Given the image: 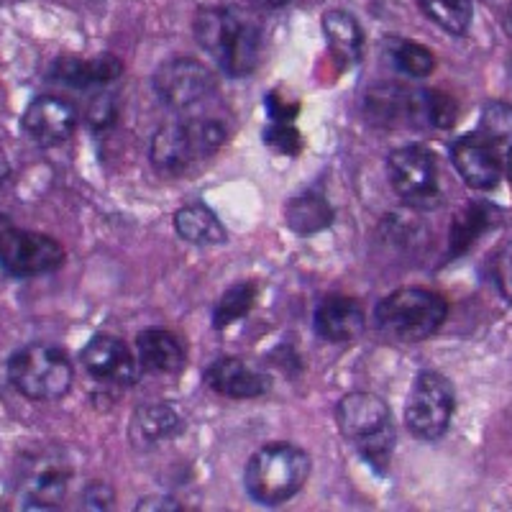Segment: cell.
<instances>
[{
  "label": "cell",
  "mask_w": 512,
  "mask_h": 512,
  "mask_svg": "<svg viewBox=\"0 0 512 512\" xmlns=\"http://www.w3.org/2000/svg\"><path fill=\"white\" fill-rule=\"evenodd\" d=\"M200 47L216 59L226 75L246 77L262 57V26L239 8H200L192 21Z\"/></svg>",
  "instance_id": "cell-1"
},
{
  "label": "cell",
  "mask_w": 512,
  "mask_h": 512,
  "mask_svg": "<svg viewBox=\"0 0 512 512\" xmlns=\"http://www.w3.org/2000/svg\"><path fill=\"white\" fill-rule=\"evenodd\" d=\"M338 428L356 454L372 469L384 472L395 454V423L390 405L372 392H351L336 408Z\"/></svg>",
  "instance_id": "cell-2"
},
{
  "label": "cell",
  "mask_w": 512,
  "mask_h": 512,
  "mask_svg": "<svg viewBox=\"0 0 512 512\" xmlns=\"http://www.w3.org/2000/svg\"><path fill=\"white\" fill-rule=\"evenodd\" d=\"M313 472V461L300 446L269 443L246 464V492L259 505H282L305 487Z\"/></svg>",
  "instance_id": "cell-3"
},
{
  "label": "cell",
  "mask_w": 512,
  "mask_h": 512,
  "mask_svg": "<svg viewBox=\"0 0 512 512\" xmlns=\"http://www.w3.org/2000/svg\"><path fill=\"white\" fill-rule=\"evenodd\" d=\"M226 141V126L216 118H182L162 126L152 139V162L159 172L182 175L205 162Z\"/></svg>",
  "instance_id": "cell-4"
},
{
  "label": "cell",
  "mask_w": 512,
  "mask_h": 512,
  "mask_svg": "<svg viewBox=\"0 0 512 512\" xmlns=\"http://www.w3.org/2000/svg\"><path fill=\"white\" fill-rule=\"evenodd\" d=\"M448 315L443 295L425 287H402L390 292L374 310L377 328L395 341H425L431 338Z\"/></svg>",
  "instance_id": "cell-5"
},
{
  "label": "cell",
  "mask_w": 512,
  "mask_h": 512,
  "mask_svg": "<svg viewBox=\"0 0 512 512\" xmlns=\"http://www.w3.org/2000/svg\"><path fill=\"white\" fill-rule=\"evenodd\" d=\"M72 364L62 349L52 344H29L8 359V382L18 395L34 402H52L70 392Z\"/></svg>",
  "instance_id": "cell-6"
},
{
  "label": "cell",
  "mask_w": 512,
  "mask_h": 512,
  "mask_svg": "<svg viewBox=\"0 0 512 512\" xmlns=\"http://www.w3.org/2000/svg\"><path fill=\"white\" fill-rule=\"evenodd\" d=\"M456 410L454 384L438 372H420L405 405V423L420 441L446 436Z\"/></svg>",
  "instance_id": "cell-7"
},
{
  "label": "cell",
  "mask_w": 512,
  "mask_h": 512,
  "mask_svg": "<svg viewBox=\"0 0 512 512\" xmlns=\"http://www.w3.org/2000/svg\"><path fill=\"white\" fill-rule=\"evenodd\" d=\"M387 175H390L392 190L405 203L428 208L438 203V167L433 154L425 146L410 144L395 149L387 159Z\"/></svg>",
  "instance_id": "cell-8"
},
{
  "label": "cell",
  "mask_w": 512,
  "mask_h": 512,
  "mask_svg": "<svg viewBox=\"0 0 512 512\" xmlns=\"http://www.w3.org/2000/svg\"><path fill=\"white\" fill-rule=\"evenodd\" d=\"M72 469L64 456L41 451L24 464L18 479V500L24 510H57L67 497Z\"/></svg>",
  "instance_id": "cell-9"
},
{
  "label": "cell",
  "mask_w": 512,
  "mask_h": 512,
  "mask_svg": "<svg viewBox=\"0 0 512 512\" xmlns=\"http://www.w3.org/2000/svg\"><path fill=\"white\" fill-rule=\"evenodd\" d=\"M67 259L64 246L47 233L11 231L0 241V267L13 277H36L59 269Z\"/></svg>",
  "instance_id": "cell-10"
},
{
  "label": "cell",
  "mask_w": 512,
  "mask_h": 512,
  "mask_svg": "<svg viewBox=\"0 0 512 512\" xmlns=\"http://www.w3.org/2000/svg\"><path fill=\"white\" fill-rule=\"evenodd\" d=\"M154 90L164 105L175 111H187L216 93V80L198 59H172L154 75Z\"/></svg>",
  "instance_id": "cell-11"
},
{
  "label": "cell",
  "mask_w": 512,
  "mask_h": 512,
  "mask_svg": "<svg viewBox=\"0 0 512 512\" xmlns=\"http://www.w3.org/2000/svg\"><path fill=\"white\" fill-rule=\"evenodd\" d=\"M451 162H454L456 172H459L466 185L482 192L495 190L502 180V172H505L500 144L495 139H489L487 134L461 136L451 146Z\"/></svg>",
  "instance_id": "cell-12"
},
{
  "label": "cell",
  "mask_w": 512,
  "mask_h": 512,
  "mask_svg": "<svg viewBox=\"0 0 512 512\" xmlns=\"http://www.w3.org/2000/svg\"><path fill=\"white\" fill-rule=\"evenodd\" d=\"M77 121H80V113L72 100L62 95H39L26 108L21 126L36 144L57 146L75 134Z\"/></svg>",
  "instance_id": "cell-13"
},
{
  "label": "cell",
  "mask_w": 512,
  "mask_h": 512,
  "mask_svg": "<svg viewBox=\"0 0 512 512\" xmlns=\"http://www.w3.org/2000/svg\"><path fill=\"white\" fill-rule=\"evenodd\" d=\"M82 367L95 382L116 384V387H131L139 379V361L134 359L131 349L121 338L100 333L90 338V344L80 354Z\"/></svg>",
  "instance_id": "cell-14"
},
{
  "label": "cell",
  "mask_w": 512,
  "mask_h": 512,
  "mask_svg": "<svg viewBox=\"0 0 512 512\" xmlns=\"http://www.w3.org/2000/svg\"><path fill=\"white\" fill-rule=\"evenodd\" d=\"M367 116L382 128H397L405 126V123L425 121L423 90H408L400 88V85H377L367 95Z\"/></svg>",
  "instance_id": "cell-15"
},
{
  "label": "cell",
  "mask_w": 512,
  "mask_h": 512,
  "mask_svg": "<svg viewBox=\"0 0 512 512\" xmlns=\"http://www.w3.org/2000/svg\"><path fill=\"white\" fill-rule=\"evenodd\" d=\"M205 382L213 392L231 400H254L269 392V377L251 367L249 361L239 356H221L218 361L210 364L205 372Z\"/></svg>",
  "instance_id": "cell-16"
},
{
  "label": "cell",
  "mask_w": 512,
  "mask_h": 512,
  "mask_svg": "<svg viewBox=\"0 0 512 512\" xmlns=\"http://www.w3.org/2000/svg\"><path fill=\"white\" fill-rule=\"evenodd\" d=\"M315 333L323 341L331 344H346L354 341L364 333L367 326V315L361 310L354 297L346 295H328L320 300L318 310H315Z\"/></svg>",
  "instance_id": "cell-17"
},
{
  "label": "cell",
  "mask_w": 512,
  "mask_h": 512,
  "mask_svg": "<svg viewBox=\"0 0 512 512\" xmlns=\"http://www.w3.org/2000/svg\"><path fill=\"white\" fill-rule=\"evenodd\" d=\"M123 72L121 59L105 54L98 59H77V57H62L52 64L49 77L54 82H62V85H70L77 90L88 88H100V85H108V82L118 80Z\"/></svg>",
  "instance_id": "cell-18"
},
{
  "label": "cell",
  "mask_w": 512,
  "mask_h": 512,
  "mask_svg": "<svg viewBox=\"0 0 512 512\" xmlns=\"http://www.w3.org/2000/svg\"><path fill=\"white\" fill-rule=\"evenodd\" d=\"M180 431V413L172 405L154 402V405H144V408L136 410L131 425H128V441L136 448H154L169 438H175Z\"/></svg>",
  "instance_id": "cell-19"
},
{
  "label": "cell",
  "mask_w": 512,
  "mask_h": 512,
  "mask_svg": "<svg viewBox=\"0 0 512 512\" xmlns=\"http://www.w3.org/2000/svg\"><path fill=\"white\" fill-rule=\"evenodd\" d=\"M141 367L154 374H180L187 364L185 346L175 333L149 328L136 338Z\"/></svg>",
  "instance_id": "cell-20"
},
{
  "label": "cell",
  "mask_w": 512,
  "mask_h": 512,
  "mask_svg": "<svg viewBox=\"0 0 512 512\" xmlns=\"http://www.w3.org/2000/svg\"><path fill=\"white\" fill-rule=\"evenodd\" d=\"M323 34H326L333 59L341 67H351L364 54V31L351 13L328 11L323 16Z\"/></svg>",
  "instance_id": "cell-21"
},
{
  "label": "cell",
  "mask_w": 512,
  "mask_h": 512,
  "mask_svg": "<svg viewBox=\"0 0 512 512\" xmlns=\"http://www.w3.org/2000/svg\"><path fill=\"white\" fill-rule=\"evenodd\" d=\"M175 228L180 233V239L187 244L198 246H216L226 241V228L218 221V216L205 205H185L177 210Z\"/></svg>",
  "instance_id": "cell-22"
},
{
  "label": "cell",
  "mask_w": 512,
  "mask_h": 512,
  "mask_svg": "<svg viewBox=\"0 0 512 512\" xmlns=\"http://www.w3.org/2000/svg\"><path fill=\"white\" fill-rule=\"evenodd\" d=\"M287 226L300 236H313V233L326 231L333 223V208L318 192H303L295 200L287 203L285 210Z\"/></svg>",
  "instance_id": "cell-23"
},
{
  "label": "cell",
  "mask_w": 512,
  "mask_h": 512,
  "mask_svg": "<svg viewBox=\"0 0 512 512\" xmlns=\"http://www.w3.org/2000/svg\"><path fill=\"white\" fill-rule=\"evenodd\" d=\"M418 6L433 24L451 36H464L472 26V0H418Z\"/></svg>",
  "instance_id": "cell-24"
},
{
  "label": "cell",
  "mask_w": 512,
  "mask_h": 512,
  "mask_svg": "<svg viewBox=\"0 0 512 512\" xmlns=\"http://www.w3.org/2000/svg\"><path fill=\"white\" fill-rule=\"evenodd\" d=\"M489 223H492V210L487 205H469L451 228V256L464 254L487 231Z\"/></svg>",
  "instance_id": "cell-25"
},
{
  "label": "cell",
  "mask_w": 512,
  "mask_h": 512,
  "mask_svg": "<svg viewBox=\"0 0 512 512\" xmlns=\"http://www.w3.org/2000/svg\"><path fill=\"white\" fill-rule=\"evenodd\" d=\"M254 295L256 287L251 282H239V285H233L231 290L223 292V297L213 308V326L221 331V328H228L236 320L246 318V313L254 305Z\"/></svg>",
  "instance_id": "cell-26"
},
{
  "label": "cell",
  "mask_w": 512,
  "mask_h": 512,
  "mask_svg": "<svg viewBox=\"0 0 512 512\" xmlns=\"http://www.w3.org/2000/svg\"><path fill=\"white\" fill-rule=\"evenodd\" d=\"M392 62L397 64V70L410 77H428L436 70V57L418 41H397L392 49Z\"/></svg>",
  "instance_id": "cell-27"
},
{
  "label": "cell",
  "mask_w": 512,
  "mask_h": 512,
  "mask_svg": "<svg viewBox=\"0 0 512 512\" xmlns=\"http://www.w3.org/2000/svg\"><path fill=\"white\" fill-rule=\"evenodd\" d=\"M425 121L438 128H451L459 118V103L441 90H423Z\"/></svg>",
  "instance_id": "cell-28"
},
{
  "label": "cell",
  "mask_w": 512,
  "mask_h": 512,
  "mask_svg": "<svg viewBox=\"0 0 512 512\" xmlns=\"http://www.w3.org/2000/svg\"><path fill=\"white\" fill-rule=\"evenodd\" d=\"M489 272H492V280H495L502 297L512 303V241H507L495 251L492 262H489Z\"/></svg>",
  "instance_id": "cell-29"
},
{
  "label": "cell",
  "mask_w": 512,
  "mask_h": 512,
  "mask_svg": "<svg viewBox=\"0 0 512 512\" xmlns=\"http://www.w3.org/2000/svg\"><path fill=\"white\" fill-rule=\"evenodd\" d=\"M484 134H487L489 139H495L497 144H500V141H510L512 146V108L492 105V108L484 113Z\"/></svg>",
  "instance_id": "cell-30"
},
{
  "label": "cell",
  "mask_w": 512,
  "mask_h": 512,
  "mask_svg": "<svg viewBox=\"0 0 512 512\" xmlns=\"http://www.w3.org/2000/svg\"><path fill=\"white\" fill-rule=\"evenodd\" d=\"M267 144L272 149H277L280 154H297V149H300V134H297L290 123H277V126L267 131Z\"/></svg>",
  "instance_id": "cell-31"
},
{
  "label": "cell",
  "mask_w": 512,
  "mask_h": 512,
  "mask_svg": "<svg viewBox=\"0 0 512 512\" xmlns=\"http://www.w3.org/2000/svg\"><path fill=\"white\" fill-rule=\"evenodd\" d=\"M113 505V489L103 482H93L82 492V507L88 510H108Z\"/></svg>",
  "instance_id": "cell-32"
},
{
  "label": "cell",
  "mask_w": 512,
  "mask_h": 512,
  "mask_svg": "<svg viewBox=\"0 0 512 512\" xmlns=\"http://www.w3.org/2000/svg\"><path fill=\"white\" fill-rule=\"evenodd\" d=\"M116 118V108H113L111 95H100V98L93 100L88 113V121L93 128H105L111 126V121Z\"/></svg>",
  "instance_id": "cell-33"
},
{
  "label": "cell",
  "mask_w": 512,
  "mask_h": 512,
  "mask_svg": "<svg viewBox=\"0 0 512 512\" xmlns=\"http://www.w3.org/2000/svg\"><path fill=\"white\" fill-rule=\"evenodd\" d=\"M136 510H182V507L175 500H167V497H152V500H141Z\"/></svg>",
  "instance_id": "cell-34"
},
{
  "label": "cell",
  "mask_w": 512,
  "mask_h": 512,
  "mask_svg": "<svg viewBox=\"0 0 512 512\" xmlns=\"http://www.w3.org/2000/svg\"><path fill=\"white\" fill-rule=\"evenodd\" d=\"M8 177H11V162H8L6 152H3V149H0V187L6 185Z\"/></svg>",
  "instance_id": "cell-35"
},
{
  "label": "cell",
  "mask_w": 512,
  "mask_h": 512,
  "mask_svg": "<svg viewBox=\"0 0 512 512\" xmlns=\"http://www.w3.org/2000/svg\"><path fill=\"white\" fill-rule=\"evenodd\" d=\"M251 3H256L259 8H282L287 6L290 0H251Z\"/></svg>",
  "instance_id": "cell-36"
},
{
  "label": "cell",
  "mask_w": 512,
  "mask_h": 512,
  "mask_svg": "<svg viewBox=\"0 0 512 512\" xmlns=\"http://www.w3.org/2000/svg\"><path fill=\"white\" fill-rule=\"evenodd\" d=\"M11 228H13L11 218H8V216H3V213H0V241H3V236H6V233L11 231Z\"/></svg>",
  "instance_id": "cell-37"
},
{
  "label": "cell",
  "mask_w": 512,
  "mask_h": 512,
  "mask_svg": "<svg viewBox=\"0 0 512 512\" xmlns=\"http://www.w3.org/2000/svg\"><path fill=\"white\" fill-rule=\"evenodd\" d=\"M505 169H507V180H510V187H512V146H510V149H507Z\"/></svg>",
  "instance_id": "cell-38"
}]
</instances>
